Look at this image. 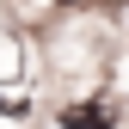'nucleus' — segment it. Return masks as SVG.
Wrapping results in <instances>:
<instances>
[{"instance_id": "obj_1", "label": "nucleus", "mask_w": 129, "mask_h": 129, "mask_svg": "<svg viewBox=\"0 0 129 129\" xmlns=\"http://www.w3.org/2000/svg\"><path fill=\"white\" fill-rule=\"evenodd\" d=\"M0 111H12V99H6V92H0Z\"/></svg>"}, {"instance_id": "obj_2", "label": "nucleus", "mask_w": 129, "mask_h": 129, "mask_svg": "<svg viewBox=\"0 0 129 129\" xmlns=\"http://www.w3.org/2000/svg\"><path fill=\"white\" fill-rule=\"evenodd\" d=\"M68 6H74V0H68Z\"/></svg>"}]
</instances>
